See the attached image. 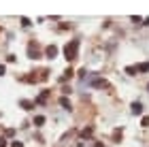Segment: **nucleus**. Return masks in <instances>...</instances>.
Wrapping results in <instances>:
<instances>
[{"label":"nucleus","mask_w":149,"mask_h":147,"mask_svg":"<svg viewBox=\"0 0 149 147\" xmlns=\"http://www.w3.org/2000/svg\"><path fill=\"white\" fill-rule=\"evenodd\" d=\"M77 47H79L77 41H70V43L64 47V53H66V58H68V60H74V58H77Z\"/></svg>","instance_id":"nucleus-1"},{"label":"nucleus","mask_w":149,"mask_h":147,"mask_svg":"<svg viewBox=\"0 0 149 147\" xmlns=\"http://www.w3.org/2000/svg\"><path fill=\"white\" fill-rule=\"evenodd\" d=\"M22 107H26V109H30L32 102H28V100H22Z\"/></svg>","instance_id":"nucleus-13"},{"label":"nucleus","mask_w":149,"mask_h":147,"mask_svg":"<svg viewBox=\"0 0 149 147\" xmlns=\"http://www.w3.org/2000/svg\"><path fill=\"white\" fill-rule=\"evenodd\" d=\"M70 77H72V70L68 68V70H66V72H64V77H62V81H66V79H70Z\"/></svg>","instance_id":"nucleus-10"},{"label":"nucleus","mask_w":149,"mask_h":147,"mask_svg":"<svg viewBox=\"0 0 149 147\" xmlns=\"http://www.w3.org/2000/svg\"><path fill=\"white\" fill-rule=\"evenodd\" d=\"M81 137H83V139H87V137H92V128H85L83 132H81Z\"/></svg>","instance_id":"nucleus-8"},{"label":"nucleus","mask_w":149,"mask_h":147,"mask_svg":"<svg viewBox=\"0 0 149 147\" xmlns=\"http://www.w3.org/2000/svg\"><path fill=\"white\" fill-rule=\"evenodd\" d=\"M45 53H47L49 58H56V56H58V49H56V45H49V47L45 49Z\"/></svg>","instance_id":"nucleus-3"},{"label":"nucleus","mask_w":149,"mask_h":147,"mask_svg":"<svg viewBox=\"0 0 149 147\" xmlns=\"http://www.w3.org/2000/svg\"><path fill=\"white\" fill-rule=\"evenodd\" d=\"M139 70H143V72L149 70V64H141V66H139Z\"/></svg>","instance_id":"nucleus-14"},{"label":"nucleus","mask_w":149,"mask_h":147,"mask_svg":"<svg viewBox=\"0 0 149 147\" xmlns=\"http://www.w3.org/2000/svg\"><path fill=\"white\" fill-rule=\"evenodd\" d=\"M132 113H134V115L143 113V105H141V102H134V105H132Z\"/></svg>","instance_id":"nucleus-4"},{"label":"nucleus","mask_w":149,"mask_h":147,"mask_svg":"<svg viewBox=\"0 0 149 147\" xmlns=\"http://www.w3.org/2000/svg\"><path fill=\"white\" fill-rule=\"evenodd\" d=\"M113 139H115V141H119V139H121V130H115L113 132Z\"/></svg>","instance_id":"nucleus-11"},{"label":"nucleus","mask_w":149,"mask_h":147,"mask_svg":"<svg viewBox=\"0 0 149 147\" xmlns=\"http://www.w3.org/2000/svg\"><path fill=\"white\" fill-rule=\"evenodd\" d=\"M0 75H4V66H0Z\"/></svg>","instance_id":"nucleus-17"},{"label":"nucleus","mask_w":149,"mask_h":147,"mask_svg":"<svg viewBox=\"0 0 149 147\" xmlns=\"http://www.w3.org/2000/svg\"><path fill=\"white\" fill-rule=\"evenodd\" d=\"M28 53H30V58H36V56H38V49H36V45H34V43L30 45V49H28Z\"/></svg>","instance_id":"nucleus-5"},{"label":"nucleus","mask_w":149,"mask_h":147,"mask_svg":"<svg viewBox=\"0 0 149 147\" xmlns=\"http://www.w3.org/2000/svg\"><path fill=\"white\" fill-rule=\"evenodd\" d=\"M92 85H94V88H109V83H107L104 79H94Z\"/></svg>","instance_id":"nucleus-2"},{"label":"nucleus","mask_w":149,"mask_h":147,"mask_svg":"<svg viewBox=\"0 0 149 147\" xmlns=\"http://www.w3.org/2000/svg\"><path fill=\"white\" fill-rule=\"evenodd\" d=\"M60 105H62L64 109H70V102H68V98H62V100H60Z\"/></svg>","instance_id":"nucleus-7"},{"label":"nucleus","mask_w":149,"mask_h":147,"mask_svg":"<svg viewBox=\"0 0 149 147\" xmlns=\"http://www.w3.org/2000/svg\"><path fill=\"white\" fill-rule=\"evenodd\" d=\"M11 147H24V143H19V141H13V145Z\"/></svg>","instance_id":"nucleus-15"},{"label":"nucleus","mask_w":149,"mask_h":147,"mask_svg":"<svg viewBox=\"0 0 149 147\" xmlns=\"http://www.w3.org/2000/svg\"><path fill=\"white\" fill-rule=\"evenodd\" d=\"M139 68H136V66H128V68H126V72H130V75H132V72H136Z\"/></svg>","instance_id":"nucleus-12"},{"label":"nucleus","mask_w":149,"mask_h":147,"mask_svg":"<svg viewBox=\"0 0 149 147\" xmlns=\"http://www.w3.org/2000/svg\"><path fill=\"white\" fill-rule=\"evenodd\" d=\"M47 96H49V92H43V94L38 96V102H45V100H47Z\"/></svg>","instance_id":"nucleus-9"},{"label":"nucleus","mask_w":149,"mask_h":147,"mask_svg":"<svg viewBox=\"0 0 149 147\" xmlns=\"http://www.w3.org/2000/svg\"><path fill=\"white\" fill-rule=\"evenodd\" d=\"M147 90H149V85H147Z\"/></svg>","instance_id":"nucleus-18"},{"label":"nucleus","mask_w":149,"mask_h":147,"mask_svg":"<svg viewBox=\"0 0 149 147\" xmlns=\"http://www.w3.org/2000/svg\"><path fill=\"white\" fill-rule=\"evenodd\" d=\"M34 124H36V126L45 124V117H43V115H36V117H34Z\"/></svg>","instance_id":"nucleus-6"},{"label":"nucleus","mask_w":149,"mask_h":147,"mask_svg":"<svg viewBox=\"0 0 149 147\" xmlns=\"http://www.w3.org/2000/svg\"><path fill=\"white\" fill-rule=\"evenodd\" d=\"M143 126H149V117H143V122H141Z\"/></svg>","instance_id":"nucleus-16"}]
</instances>
